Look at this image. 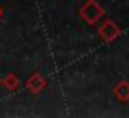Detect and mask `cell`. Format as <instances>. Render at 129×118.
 <instances>
[{"instance_id":"obj_2","label":"cell","mask_w":129,"mask_h":118,"mask_svg":"<svg viewBox=\"0 0 129 118\" xmlns=\"http://www.w3.org/2000/svg\"><path fill=\"white\" fill-rule=\"evenodd\" d=\"M118 31H119V30H118V28H116V25H113L111 21H106V25H105L103 28H100V35L103 36L106 41L113 39L114 36L118 35Z\"/></svg>"},{"instance_id":"obj_1","label":"cell","mask_w":129,"mask_h":118,"mask_svg":"<svg viewBox=\"0 0 129 118\" xmlns=\"http://www.w3.org/2000/svg\"><path fill=\"white\" fill-rule=\"evenodd\" d=\"M80 15L83 16V20H87L88 23H95L100 15H103V10L96 5L95 0H88V2L83 5V8L80 10Z\"/></svg>"},{"instance_id":"obj_5","label":"cell","mask_w":129,"mask_h":118,"mask_svg":"<svg viewBox=\"0 0 129 118\" xmlns=\"http://www.w3.org/2000/svg\"><path fill=\"white\" fill-rule=\"evenodd\" d=\"M16 84H18V80H16V77H13V76H10L8 79H7V85L8 87H15Z\"/></svg>"},{"instance_id":"obj_6","label":"cell","mask_w":129,"mask_h":118,"mask_svg":"<svg viewBox=\"0 0 129 118\" xmlns=\"http://www.w3.org/2000/svg\"><path fill=\"white\" fill-rule=\"evenodd\" d=\"M0 13H2V8H0Z\"/></svg>"},{"instance_id":"obj_4","label":"cell","mask_w":129,"mask_h":118,"mask_svg":"<svg viewBox=\"0 0 129 118\" xmlns=\"http://www.w3.org/2000/svg\"><path fill=\"white\" fill-rule=\"evenodd\" d=\"M28 85L31 87V89L35 90V92H38V90L44 85V80H43L39 76H33L31 79H29V84H28Z\"/></svg>"},{"instance_id":"obj_3","label":"cell","mask_w":129,"mask_h":118,"mask_svg":"<svg viewBox=\"0 0 129 118\" xmlns=\"http://www.w3.org/2000/svg\"><path fill=\"white\" fill-rule=\"evenodd\" d=\"M116 95L119 97L121 100H126V99H129V85L126 82H121L119 85L116 87Z\"/></svg>"}]
</instances>
